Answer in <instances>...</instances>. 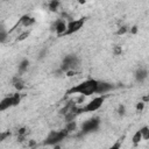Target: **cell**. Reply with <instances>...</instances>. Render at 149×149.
Segmentation results:
<instances>
[{
    "mask_svg": "<svg viewBox=\"0 0 149 149\" xmlns=\"http://www.w3.org/2000/svg\"><path fill=\"white\" fill-rule=\"evenodd\" d=\"M13 83H14V88L18 90V91H21V90H23L24 89V83L20 79V78H14V80H13Z\"/></svg>",
    "mask_w": 149,
    "mask_h": 149,
    "instance_id": "obj_12",
    "label": "cell"
},
{
    "mask_svg": "<svg viewBox=\"0 0 149 149\" xmlns=\"http://www.w3.org/2000/svg\"><path fill=\"white\" fill-rule=\"evenodd\" d=\"M76 128H77V125H76V122H74V121H70V122H68V123H67V126H65V129H67L69 133L73 132V131H76Z\"/></svg>",
    "mask_w": 149,
    "mask_h": 149,
    "instance_id": "obj_15",
    "label": "cell"
},
{
    "mask_svg": "<svg viewBox=\"0 0 149 149\" xmlns=\"http://www.w3.org/2000/svg\"><path fill=\"white\" fill-rule=\"evenodd\" d=\"M98 83L99 80H96V79H88V80H84L80 84L73 86L70 90H68V94H80V96H84V97H89V96H92L93 93L97 92V88H98Z\"/></svg>",
    "mask_w": 149,
    "mask_h": 149,
    "instance_id": "obj_1",
    "label": "cell"
},
{
    "mask_svg": "<svg viewBox=\"0 0 149 149\" xmlns=\"http://www.w3.org/2000/svg\"><path fill=\"white\" fill-rule=\"evenodd\" d=\"M129 29L126 27V26H121L119 29H118V32H117V34L118 35H123V34H126L127 32H128Z\"/></svg>",
    "mask_w": 149,
    "mask_h": 149,
    "instance_id": "obj_20",
    "label": "cell"
},
{
    "mask_svg": "<svg viewBox=\"0 0 149 149\" xmlns=\"http://www.w3.org/2000/svg\"><path fill=\"white\" fill-rule=\"evenodd\" d=\"M140 132L142 133V139L143 140H149V127L144 126L140 129Z\"/></svg>",
    "mask_w": 149,
    "mask_h": 149,
    "instance_id": "obj_16",
    "label": "cell"
},
{
    "mask_svg": "<svg viewBox=\"0 0 149 149\" xmlns=\"http://www.w3.org/2000/svg\"><path fill=\"white\" fill-rule=\"evenodd\" d=\"M45 54H47V50H42V51L40 53V58H43Z\"/></svg>",
    "mask_w": 149,
    "mask_h": 149,
    "instance_id": "obj_31",
    "label": "cell"
},
{
    "mask_svg": "<svg viewBox=\"0 0 149 149\" xmlns=\"http://www.w3.org/2000/svg\"><path fill=\"white\" fill-rule=\"evenodd\" d=\"M129 32H131V34H136V33H138V27L133 26V27L129 29Z\"/></svg>",
    "mask_w": 149,
    "mask_h": 149,
    "instance_id": "obj_27",
    "label": "cell"
},
{
    "mask_svg": "<svg viewBox=\"0 0 149 149\" xmlns=\"http://www.w3.org/2000/svg\"><path fill=\"white\" fill-rule=\"evenodd\" d=\"M125 113H126V108H125V106H123V105H120L119 108H118V114L122 117V115H125Z\"/></svg>",
    "mask_w": 149,
    "mask_h": 149,
    "instance_id": "obj_21",
    "label": "cell"
},
{
    "mask_svg": "<svg viewBox=\"0 0 149 149\" xmlns=\"http://www.w3.org/2000/svg\"><path fill=\"white\" fill-rule=\"evenodd\" d=\"M142 102H143V103H148V102H149V94H148V96H144V97L142 98Z\"/></svg>",
    "mask_w": 149,
    "mask_h": 149,
    "instance_id": "obj_30",
    "label": "cell"
},
{
    "mask_svg": "<svg viewBox=\"0 0 149 149\" xmlns=\"http://www.w3.org/2000/svg\"><path fill=\"white\" fill-rule=\"evenodd\" d=\"M14 106V100H13V96H9L4 98L1 103H0V111H6L7 108Z\"/></svg>",
    "mask_w": 149,
    "mask_h": 149,
    "instance_id": "obj_8",
    "label": "cell"
},
{
    "mask_svg": "<svg viewBox=\"0 0 149 149\" xmlns=\"http://www.w3.org/2000/svg\"><path fill=\"white\" fill-rule=\"evenodd\" d=\"M28 67H29V61L28 59H23L20 63V65H19V71L20 72H24L28 69Z\"/></svg>",
    "mask_w": 149,
    "mask_h": 149,
    "instance_id": "obj_13",
    "label": "cell"
},
{
    "mask_svg": "<svg viewBox=\"0 0 149 149\" xmlns=\"http://www.w3.org/2000/svg\"><path fill=\"white\" fill-rule=\"evenodd\" d=\"M143 108H144V103H143V102H141V103H138V104H136V111L141 112Z\"/></svg>",
    "mask_w": 149,
    "mask_h": 149,
    "instance_id": "obj_24",
    "label": "cell"
},
{
    "mask_svg": "<svg viewBox=\"0 0 149 149\" xmlns=\"http://www.w3.org/2000/svg\"><path fill=\"white\" fill-rule=\"evenodd\" d=\"M79 65H80V61L76 55H67L63 58V63H62L59 70L63 73H67L70 70L76 71L79 68Z\"/></svg>",
    "mask_w": 149,
    "mask_h": 149,
    "instance_id": "obj_3",
    "label": "cell"
},
{
    "mask_svg": "<svg viewBox=\"0 0 149 149\" xmlns=\"http://www.w3.org/2000/svg\"><path fill=\"white\" fill-rule=\"evenodd\" d=\"M55 149H61V148H59V146L57 144V146H55Z\"/></svg>",
    "mask_w": 149,
    "mask_h": 149,
    "instance_id": "obj_32",
    "label": "cell"
},
{
    "mask_svg": "<svg viewBox=\"0 0 149 149\" xmlns=\"http://www.w3.org/2000/svg\"><path fill=\"white\" fill-rule=\"evenodd\" d=\"M84 23H85V20L84 18L79 19V20H72L68 23V26H67V32L64 35H71V34H74V33H77L78 30H80L84 26Z\"/></svg>",
    "mask_w": 149,
    "mask_h": 149,
    "instance_id": "obj_5",
    "label": "cell"
},
{
    "mask_svg": "<svg viewBox=\"0 0 149 149\" xmlns=\"http://www.w3.org/2000/svg\"><path fill=\"white\" fill-rule=\"evenodd\" d=\"M6 37H7V32L5 30L4 27H1V28H0V41L4 43L6 41Z\"/></svg>",
    "mask_w": 149,
    "mask_h": 149,
    "instance_id": "obj_17",
    "label": "cell"
},
{
    "mask_svg": "<svg viewBox=\"0 0 149 149\" xmlns=\"http://www.w3.org/2000/svg\"><path fill=\"white\" fill-rule=\"evenodd\" d=\"M18 133H19V136H23L24 134H26V128H24V127H21V128H19Z\"/></svg>",
    "mask_w": 149,
    "mask_h": 149,
    "instance_id": "obj_26",
    "label": "cell"
},
{
    "mask_svg": "<svg viewBox=\"0 0 149 149\" xmlns=\"http://www.w3.org/2000/svg\"><path fill=\"white\" fill-rule=\"evenodd\" d=\"M143 139H142V133L140 132V131H138V132H135V134L133 135V138H132V142H133V144H139L141 141H142Z\"/></svg>",
    "mask_w": 149,
    "mask_h": 149,
    "instance_id": "obj_11",
    "label": "cell"
},
{
    "mask_svg": "<svg viewBox=\"0 0 149 149\" xmlns=\"http://www.w3.org/2000/svg\"><path fill=\"white\" fill-rule=\"evenodd\" d=\"M112 89H113V85H112V84H109V83H107V82H99L96 93H98V94H104V93L111 91Z\"/></svg>",
    "mask_w": 149,
    "mask_h": 149,
    "instance_id": "obj_6",
    "label": "cell"
},
{
    "mask_svg": "<svg viewBox=\"0 0 149 149\" xmlns=\"http://www.w3.org/2000/svg\"><path fill=\"white\" fill-rule=\"evenodd\" d=\"M28 146H29L30 148H34V147L36 146V142H35V141H33V140H30V141L28 142Z\"/></svg>",
    "mask_w": 149,
    "mask_h": 149,
    "instance_id": "obj_29",
    "label": "cell"
},
{
    "mask_svg": "<svg viewBox=\"0 0 149 149\" xmlns=\"http://www.w3.org/2000/svg\"><path fill=\"white\" fill-rule=\"evenodd\" d=\"M113 53H114V55H115V56H118V55H121V53H122V48H121L120 45H117V47H114V50H113Z\"/></svg>",
    "mask_w": 149,
    "mask_h": 149,
    "instance_id": "obj_23",
    "label": "cell"
},
{
    "mask_svg": "<svg viewBox=\"0 0 149 149\" xmlns=\"http://www.w3.org/2000/svg\"><path fill=\"white\" fill-rule=\"evenodd\" d=\"M67 26L68 24L65 23V21L63 20H57L54 24V29L56 30V33L58 35H64L65 32H67Z\"/></svg>",
    "mask_w": 149,
    "mask_h": 149,
    "instance_id": "obj_7",
    "label": "cell"
},
{
    "mask_svg": "<svg viewBox=\"0 0 149 149\" xmlns=\"http://www.w3.org/2000/svg\"><path fill=\"white\" fill-rule=\"evenodd\" d=\"M34 23H35V19L32 18V16H29L28 14L23 15L20 19V24H22L23 27H30V26H33Z\"/></svg>",
    "mask_w": 149,
    "mask_h": 149,
    "instance_id": "obj_10",
    "label": "cell"
},
{
    "mask_svg": "<svg viewBox=\"0 0 149 149\" xmlns=\"http://www.w3.org/2000/svg\"><path fill=\"white\" fill-rule=\"evenodd\" d=\"M108 149H121V141L119 140V141H117L114 144H112Z\"/></svg>",
    "mask_w": 149,
    "mask_h": 149,
    "instance_id": "obj_22",
    "label": "cell"
},
{
    "mask_svg": "<svg viewBox=\"0 0 149 149\" xmlns=\"http://www.w3.org/2000/svg\"><path fill=\"white\" fill-rule=\"evenodd\" d=\"M147 77H148V71H147V69L140 68V69L136 70V72H135V79L138 80V82L142 83Z\"/></svg>",
    "mask_w": 149,
    "mask_h": 149,
    "instance_id": "obj_9",
    "label": "cell"
},
{
    "mask_svg": "<svg viewBox=\"0 0 149 149\" xmlns=\"http://www.w3.org/2000/svg\"><path fill=\"white\" fill-rule=\"evenodd\" d=\"M68 135H69V132L65 128L61 129V131H51L47 135L45 140L43 141V144H45V146H57L63 141Z\"/></svg>",
    "mask_w": 149,
    "mask_h": 149,
    "instance_id": "obj_2",
    "label": "cell"
},
{
    "mask_svg": "<svg viewBox=\"0 0 149 149\" xmlns=\"http://www.w3.org/2000/svg\"><path fill=\"white\" fill-rule=\"evenodd\" d=\"M48 6H49V9H50L51 12H56L58 9V7H59V1L53 0V1H50V3L48 4Z\"/></svg>",
    "mask_w": 149,
    "mask_h": 149,
    "instance_id": "obj_14",
    "label": "cell"
},
{
    "mask_svg": "<svg viewBox=\"0 0 149 149\" xmlns=\"http://www.w3.org/2000/svg\"><path fill=\"white\" fill-rule=\"evenodd\" d=\"M13 100H14V106L19 105V103L21 102V93H14L13 94Z\"/></svg>",
    "mask_w": 149,
    "mask_h": 149,
    "instance_id": "obj_18",
    "label": "cell"
},
{
    "mask_svg": "<svg viewBox=\"0 0 149 149\" xmlns=\"http://www.w3.org/2000/svg\"><path fill=\"white\" fill-rule=\"evenodd\" d=\"M11 134H9V132H6V133H1V135H0V140H1V141H4L6 138H7V136H9Z\"/></svg>",
    "mask_w": 149,
    "mask_h": 149,
    "instance_id": "obj_25",
    "label": "cell"
},
{
    "mask_svg": "<svg viewBox=\"0 0 149 149\" xmlns=\"http://www.w3.org/2000/svg\"><path fill=\"white\" fill-rule=\"evenodd\" d=\"M29 36V32H23L18 36V41H24Z\"/></svg>",
    "mask_w": 149,
    "mask_h": 149,
    "instance_id": "obj_19",
    "label": "cell"
},
{
    "mask_svg": "<svg viewBox=\"0 0 149 149\" xmlns=\"http://www.w3.org/2000/svg\"><path fill=\"white\" fill-rule=\"evenodd\" d=\"M99 126H100V119L99 118H91L89 120H86L82 125L80 134H88V133L96 132L99 128Z\"/></svg>",
    "mask_w": 149,
    "mask_h": 149,
    "instance_id": "obj_4",
    "label": "cell"
},
{
    "mask_svg": "<svg viewBox=\"0 0 149 149\" xmlns=\"http://www.w3.org/2000/svg\"><path fill=\"white\" fill-rule=\"evenodd\" d=\"M74 73H76V71H74V70H70V71L67 72V76H68V77H72Z\"/></svg>",
    "mask_w": 149,
    "mask_h": 149,
    "instance_id": "obj_28",
    "label": "cell"
}]
</instances>
